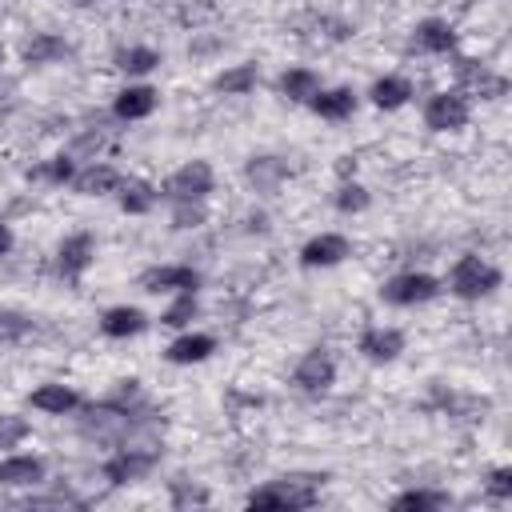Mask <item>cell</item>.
I'll list each match as a JSON object with an SVG mask.
<instances>
[{
    "instance_id": "obj_1",
    "label": "cell",
    "mask_w": 512,
    "mask_h": 512,
    "mask_svg": "<svg viewBox=\"0 0 512 512\" xmlns=\"http://www.w3.org/2000/svg\"><path fill=\"white\" fill-rule=\"evenodd\" d=\"M320 484H324V476H316V472L276 476L264 488L248 492V508H280V512H288V508H312L316 496H320Z\"/></svg>"
},
{
    "instance_id": "obj_2",
    "label": "cell",
    "mask_w": 512,
    "mask_h": 512,
    "mask_svg": "<svg viewBox=\"0 0 512 512\" xmlns=\"http://www.w3.org/2000/svg\"><path fill=\"white\" fill-rule=\"evenodd\" d=\"M500 268L492 264V260H484V256H476V252H464L456 264H452V272H448V288L460 296V300H480V296H492L496 288H500Z\"/></svg>"
},
{
    "instance_id": "obj_3",
    "label": "cell",
    "mask_w": 512,
    "mask_h": 512,
    "mask_svg": "<svg viewBox=\"0 0 512 512\" xmlns=\"http://www.w3.org/2000/svg\"><path fill=\"white\" fill-rule=\"evenodd\" d=\"M212 184H216L212 164H208V160H188L184 168H176V172L164 180V196H168L172 204H184V200H200V204H204V196L212 192Z\"/></svg>"
},
{
    "instance_id": "obj_4",
    "label": "cell",
    "mask_w": 512,
    "mask_h": 512,
    "mask_svg": "<svg viewBox=\"0 0 512 512\" xmlns=\"http://www.w3.org/2000/svg\"><path fill=\"white\" fill-rule=\"evenodd\" d=\"M468 116H472V104H468L464 92H436L424 104V124L432 132H456V128L468 124Z\"/></svg>"
},
{
    "instance_id": "obj_5",
    "label": "cell",
    "mask_w": 512,
    "mask_h": 512,
    "mask_svg": "<svg viewBox=\"0 0 512 512\" xmlns=\"http://www.w3.org/2000/svg\"><path fill=\"white\" fill-rule=\"evenodd\" d=\"M156 464H160V452L156 448H120L116 456L104 460V480H112V484H136Z\"/></svg>"
},
{
    "instance_id": "obj_6",
    "label": "cell",
    "mask_w": 512,
    "mask_h": 512,
    "mask_svg": "<svg viewBox=\"0 0 512 512\" xmlns=\"http://www.w3.org/2000/svg\"><path fill=\"white\" fill-rule=\"evenodd\" d=\"M436 292H440V284H436L428 272H400V276H392V280L380 288V296H384L388 304H396V308L428 304Z\"/></svg>"
},
{
    "instance_id": "obj_7",
    "label": "cell",
    "mask_w": 512,
    "mask_h": 512,
    "mask_svg": "<svg viewBox=\"0 0 512 512\" xmlns=\"http://www.w3.org/2000/svg\"><path fill=\"white\" fill-rule=\"evenodd\" d=\"M332 380H336V360L324 348H308L292 372V384L300 392H324V388H332Z\"/></svg>"
},
{
    "instance_id": "obj_8",
    "label": "cell",
    "mask_w": 512,
    "mask_h": 512,
    "mask_svg": "<svg viewBox=\"0 0 512 512\" xmlns=\"http://www.w3.org/2000/svg\"><path fill=\"white\" fill-rule=\"evenodd\" d=\"M348 252H352L348 236H340V232H320V236H312V240L300 248V264H304V268H332V264H340Z\"/></svg>"
},
{
    "instance_id": "obj_9",
    "label": "cell",
    "mask_w": 512,
    "mask_h": 512,
    "mask_svg": "<svg viewBox=\"0 0 512 512\" xmlns=\"http://www.w3.org/2000/svg\"><path fill=\"white\" fill-rule=\"evenodd\" d=\"M140 288L144 292H196L200 276L188 264H160V268H148L140 276Z\"/></svg>"
},
{
    "instance_id": "obj_10",
    "label": "cell",
    "mask_w": 512,
    "mask_h": 512,
    "mask_svg": "<svg viewBox=\"0 0 512 512\" xmlns=\"http://www.w3.org/2000/svg\"><path fill=\"white\" fill-rule=\"evenodd\" d=\"M92 256H96V240H92L88 232H76V236H68V240L56 248V268H60V276L76 280V276L88 272Z\"/></svg>"
},
{
    "instance_id": "obj_11",
    "label": "cell",
    "mask_w": 512,
    "mask_h": 512,
    "mask_svg": "<svg viewBox=\"0 0 512 512\" xmlns=\"http://www.w3.org/2000/svg\"><path fill=\"white\" fill-rule=\"evenodd\" d=\"M156 100H160L156 88H148V84H128V88L116 92V104H112V108H116L120 120H144V116L156 112Z\"/></svg>"
},
{
    "instance_id": "obj_12",
    "label": "cell",
    "mask_w": 512,
    "mask_h": 512,
    "mask_svg": "<svg viewBox=\"0 0 512 512\" xmlns=\"http://www.w3.org/2000/svg\"><path fill=\"white\" fill-rule=\"evenodd\" d=\"M452 44H456V32H452V24H448V20L428 16V20H420V24L412 28V48H416V52L436 56V52H448Z\"/></svg>"
},
{
    "instance_id": "obj_13",
    "label": "cell",
    "mask_w": 512,
    "mask_h": 512,
    "mask_svg": "<svg viewBox=\"0 0 512 512\" xmlns=\"http://www.w3.org/2000/svg\"><path fill=\"white\" fill-rule=\"evenodd\" d=\"M308 108L320 116V120H348L352 112H356V96H352V88H316L312 96H308Z\"/></svg>"
},
{
    "instance_id": "obj_14",
    "label": "cell",
    "mask_w": 512,
    "mask_h": 512,
    "mask_svg": "<svg viewBox=\"0 0 512 512\" xmlns=\"http://www.w3.org/2000/svg\"><path fill=\"white\" fill-rule=\"evenodd\" d=\"M360 352L368 360H376V364H388V360H396L404 352V332L400 328H368L360 336Z\"/></svg>"
},
{
    "instance_id": "obj_15",
    "label": "cell",
    "mask_w": 512,
    "mask_h": 512,
    "mask_svg": "<svg viewBox=\"0 0 512 512\" xmlns=\"http://www.w3.org/2000/svg\"><path fill=\"white\" fill-rule=\"evenodd\" d=\"M144 328H148V316H144L140 308H132V304L108 308V312L100 316V332H104V336H112V340H124V336H140Z\"/></svg>"
},
{
    "instance_id": "obj_16",
    "label": "cell",
    "mask_w": 512,
    "mask_h": 512,
    "mask_svg": "<svg viewBox=\"0 0 512 512\" xmlns=\"http://www.w3.org/2000/svg\"><path fill=\"white\" fill-rule=\"evenodd\" d=\"M44 460L40 456H8V460H0V484H8V488H32V484H40L44 480Z\"/></svg>"
},
{
    "instance_id": "obj_17",
    "label": "cell",
    "mask_w": 512,
    "mask_h": 512,
    "mask_svg": "<svg viewBox=\"0 0 512 512\" xmlns=\"http://www.w3.org/2000/svg\"><path fill=\"white\" fill-rule=\"evenodd\" d=\"M216 352V340L208 336V332H184V336H176L172 344H168V360L172 364H200V360H208Z\"/></svg>"
},
{
    "instance_id": "obj_18",
    "label": "cell",
    "mask_w": 512,
    "mask_h": 512,
    "mask_svg": "<svg viewBox=\"0 0 512 512\" xmlns=\"http://www.w3.org/2000/svg\"><path fill=\"white\" fill-rule=\"evenodd\" d=\"M72 188L80 196H104V192H116L120 188V172L112 164H88L84 172L72 176Z\"/></svg>"
},
{
    "instance_id": "obj_19",
    "label": "cell",
    "mask_w": 512,
    "mask_h": 512,
    "mask_svg": "<svg viewBox=\"0 0 512 512\" xmlns=\"http://www.w3.org/2000/svg\"><path fill=\"white\" fill-rule=\"evenodd\" d=\"M28 400H32V408H40L48 416H64V412H76L80 408V396L72 388H64V384H40Z\"/></svg>"
},
{
    "instance_id": "obj_20",
    "label": "cell",
    "mask_w": 512,
    "mask_h": 512,
    "mask_svg": "<svg viewBox=\"0 0 512 512\" xmlns=\"http://www.w3.org/2000/svg\"><path fill=\"white\" fill-rule=\"evenodd\" d=\"M244 176H248V184H252L256 192H272V188L288 176V164H284L280 156H252L248 168H244Z\"/></svg>"
},
{
    "instance_id": "obj_21",
    "label": "cell",
    "mask_w": 512,
    "mask_h": 512,
    "mask_svg": "<svg viewBox=\"0 0 512 512\" xmlns=\"http://www.w3.org/2000/svg\"><path fill=\"white\" fill-rule=\"evenodd\" d=\"M372 104L376 108H384V112H392V108H400V104H408L412 100V80H404V76H380L376 84H372Z\"/></svg>"
},
{
    "instance_id": "obj_22",
    "label": "cell",
    "mask_w": 512,
    "mask_h": 512,
    "mask_svg": "<svg viewBox=\"0 0 512 512\" xmlns=\"http://www.w3.org/2000/svg\"><path fill=\"white\" fill-rule=\"evenodd\" d=\"M120 208L128 212V216H144V212H152V204H156V188L148 184V180H120Z\"/></svg>"
},
{
    "instance_id": "obj_23",
    "label": "cell",
    "mask_w": 512,
    "mask_h": 512,
    "mask_svg": "<svg viewBox=\"0 0 512 512\" xmlns=\"http://www.w3.org/2000/svg\"><path fill=\"white\" fill-rule=\"evenodd\" d=\"M460 80L464 84H472L480 96H504V88H508V80L504 76H492L488 68H476V60H460Z\"/></svg>"
},
{
    "instance_id": "obj_24",
    "label": "cell",
    "mask_w": 512,
    "mask_h": 512,
    "mask_svg": "<svg viewBox=\"0 0 512 512\" xmlns=\"http://www.w3.org/2000/svg\"><path fill=\"white\" fill-rule=\"evenodd\" d=\"M316 88H320V76L312 68H284L280 72V92L288 100H308Z\"/></svg>"
},
{
    "instance_id": "obj_25",
    "label": "cell",
    "mask_w": 512,
    "mask_h": 512,
    "mask_svg": "<svg viewBox=\"0 0 512 512\" xmlns=\"http://www.w3.org/2000/svg\"><path fill=\"white\" fill-rule=\"evenodd\" d=\"M216 88H220L224 96H244V92H252V88H256V64L224 68V72L216 76Z\"/></svg>"
},
{
    "instance_id": "obj_26",
    "label": "cell",
    "mask_w": 512,
    "mask_h": 512,
    "mask_svg": "<svg viewBox=\"0 0 512 512\" xmlns=\"http://www.w3.org/2000/svg\"><path fill=\"white\" fill-rule=\"evenodd\" d=\"M24 56H28L32 64H48V60L68 56V44H64L60 36H52V32H40V36H32V40L24 44Z\"/></svg>"
},
{
    "instance_id": "obj_27",
    "label": "cell",
    "mask_w": 512,
    "mask_h": 512,
    "mask_svg": "<svg viewBox=\"0 0 512 512\" xmlns=\"http://www.w3.org/2000/svg\"><path fill=\"white\" fill-rule=\"evenodd\" d=\"M116 64H120V72H128V76H144V72H152V68L160 64V56H156L148 44H132V48H124V52L116 56Z\"/></svg>"
},
{
    "instance_id": "obj_28",
    "label": "cell",
    "mask_w": 512,
    "mask_h": 512,
    "mask_svg": "<svg viewBox=\"0 0 512 512\" xmlns=\"http://www.w3.org/2000/svg\"><path fill=\"white\" fill-rule=\"evenodd\" d=\"M444 504H448V492H428V488H412V492H400L392 500V508H416V512H432Z\"/></svg>"
},
{
    "instance_id": "obj_29",
    "label": "cell",
    "mask_w": 512,
    "mask_h": 512,
    "mask_svg": "<svg viewBox=\"0 0 512 512\" xmlns=\"http://www.w3.org/2000/svg\"><path fill=\"white\" fill-rule=\"evenodd\" d=\"M192 316H196V292H176V300L164 308L160 324H168V328H184Z\"/></svg>"
},
{
    "instance_id": "obj_30",
    "label": "cell",
    "mask_w": 512,
    "mask_h": 512,
    "mask_svg": "<svg viewBox=\"0 0 512 512\" xmlns=\"http://www.w3.org/2000/svg\"><path fill=\"white\" fill-rule=\"evenodd\" d=\"M368 200H372V196H368V188H364V184H356V180H344V184H340V192H336V208H340V212H364V208H368Z\"/></svg>"
},
{
    "instance_id": "obj_31",
    "label": "cell",
    "mask_w": 512,
    "mask_h": 512,
    "mask_svg": "<svg viewBox=\"0 0 512 512\" xmlns=\"http://www.w3.org/2000/svg\"><path fill=\"white\" fill-rule=\"evenodd\" d=\"M28 420L16 412H0V448H16L20 440H28Z\"/></svg>"
},
{
    "instance_id": "obj_32",
    "label": "cell",
    "mask_w": 512,
    "mask_h": 512,
    "mask_svg": "<svg viewBox=\"0 0 512 512\" xmlns=\"http://www.w3.org/2000/svg\"><path fill=\"white\" fill-rule=\"evenodd\" d=\"M200 224H204V208H200V200L172 204V228H200Z\"/></svg>"
},
{
    "instance_id": "obj_33",
    "label": "cell",
    "mask_w": 512,
    "mask_h": 512,
    "mask_svg": "<svg viewBox=\"0 0 512 512\" xmlns=\"http://www.w3.org/2000/svg\"><path fill=\"white\" fill-rule=\"evenodd\" d=\"M28 328H32L28 316H20V312H0V340H20V336H28Z\"/></svg>"
},
{
    "instance_id": "obj_34",
    "label": "cell",
    "mask_w": 512,
    "mask_h": 512,
    "mask_svg": "<svg viewBox=\"0 0 512 512\" xmlns=\"http://www.w3.org/2000/svg\"><path fill=\"white\" fill-rule=\"evenodd\" d=\"M172 504H208L204 488H188L184 480H172Z\"/></svg>"
},
{
    "instance_id": "obj_35",
    "label": "cell",
    "mask_w": 512,
    "mask_h": 512,
    "mask_svg": "<svg viewBox=\"0 0 512 512\" xmlns=\"http://www.w3.org/2000/svg\"><path fill=\"white\" fill-rule=\"evenodd\" d=\"M488 492H492L496 500H508V496H512V468H496V472L488 476Z\"/></svg>"
},
{
    "instance_id": "obj_36",
    "label": "cell",
    "mask_w": 512,
    "mask_h": 512,
    "mask_svg": "<svg viewBox=\"0 0 512 512\" xmlns=\"http://www.w3.org/2000/svg\"><path fill=\"white\" fill-rule=\"evenodd\" d=\"M44 176H52V180H72V164H68V156H56V160L44 168Z\"/></svg>"
},
{
    "instance_id": "obj_37",
    "label": "cell",
    "mask_w": 512,
    "mask_h": 512,
    "mask_svg": "<svg viewBox=\"0 0 512 512\" xmlns=\"http://www.w3.org/2000/svg\"><path fill=\"white\" fill-rule=\"evenodd\" d=\"M12 248V232H8V224H0V256Z\"/></svg>"
}]
</instances>
